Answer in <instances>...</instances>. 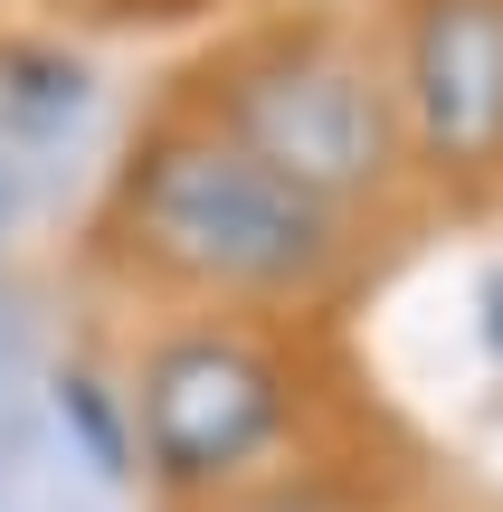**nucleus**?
<instances>
[{"label":"nucleus","instance_id":"f257e3e1","mask_svg":"<svg viewBox=\"0 0 503 512\" xmlns=\"http://www.w3.org/2000/svg\"><path fill=\"white\" fill-rule=\"evenodd\" d=\"M95 256L171 313H247V323H304L342 304L361 275V219L323 209L209 114L171 105L133 133L95 209Z\"/></svg>","mask_w":503,"mask_h":512},{"label":"nucleus","instance_id":"f03ea898","mask_svg":"<svg viewBox=\"0 0 503 512\" xmlns=\"http://www.w3.org/2000/svg\"><path fill=\"white\" fill-rule=\"evenodd\" d=\"M133 456L162 512H209L266 484L314 418V380L285 323L247 313H162L124 370Z\"/></svg>","mask_w":503,"mask_h":512},{"label":"nucleus","instance_id":"7ed1b4c3","mask_svg":"<svg viewBox=\"0 0 503 512\" xmlns=\"http://www.w3.org/2000/svg\"><path fill=\"white\" fill-rule=\"evenodd\" d=\"M181 105L209 114L228 143H247L266 171H285L342 219L390 209L399 181H409L390 67L333 19H276V29L228 38L219 57H200Z\"/></svg>","mask_w":503,"mask_h":512},{"label":"nucleus","instance_id":"20e7f679","mask_svg":"<svg viewBox=\"0 0 503 512\" xmlns=\"http://www.w3.org/2000/svg\"><path fill=\"white\" fill-rule=\"evenodd\" d=\"M390 95L409 133V181L494 190L503 181V0H399Z\"/></svg>","mask_w":503,"mask_h":512},{"label":"nucleus","instance_id":"39448f33","mask_svg":"<svg viewBox=\"0 0 503 512\" xmlns=\"http://www.w3.org/2000/svg\"><path fill=\"white\" fill-rule=\"evenodd\" d=\"M48 408H57V437H67V465H86L95 484H143L124 380H105L95 361H57L48 370Z\"/></svg>","mask_w":503,"mask_h":512},{"label":"nucleus","instance_id":"423d86ee","mask_svg":"<svg viewBox=\"0 0 503 512\" xmlns=\"http://www.w3.org/2000/svg\"><path fill=\"white\" fill-rule=\"evenodd\" d=\"M209 512H371V503H361V484L333 475V465H276L266 484H247V494H228Z\"/></svg>","mask_w":503,"mask_h":512}]
</instances>
